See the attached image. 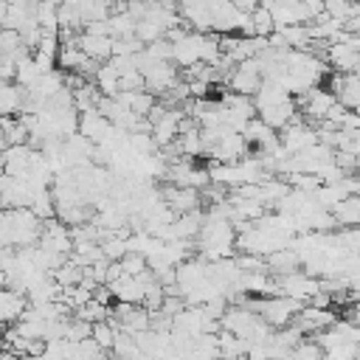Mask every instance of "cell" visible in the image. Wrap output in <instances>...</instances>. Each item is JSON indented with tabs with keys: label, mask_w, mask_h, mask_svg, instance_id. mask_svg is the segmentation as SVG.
<instances>
[{
	"label": "cell",
	"mask_w": 360,
	"mask_h": 360,
	"mask_svg": "<svg viewBox=\"0 0 360 360\" xmlns=\"http://www.w3.org/2000/svg\"><path fill=\"white\" fill-rule=\"evenodd\" d=\"M264 82V73H262V65L259 59H245L239 65H233L225 87L233 90V93H242V96H253Z\"/></svg>",
	"instance_id": "6da1fadb"
},
{
	"label": "cell",
	"mask_w": 360,
	"mask_h": 360,
	"mask_svg": "<svg viewBox=\"0 0 360 360\" xmlns=\"http://www.w3.org/2000/svg\"><path fill=\"white\" fill-rule=\"evenodd\" d=\"M329 90L335 93L338 104H343L346 110L360 112V73H335Z\"/></svg>",
	"instance_id": "7a4b0ae2"
},
{
	"label": "cell",
	"mask_w": 360,
	"mask_h": 360,
	"mask_svg": "<svg viewBox=\"0 0 360 360\" xmlns=\"http://www.w3.org/2000/svg\"><path fill=\"white\" fill-rule=\"evenodd\" d=\"M79 45L98 65L112 56V37H107V34H87V31H82L79 34Z\"/></svg>",
	"instance_id": "3957f363"
},
{
	"label": "cell",
	"mask_w": 360,
	"mask_h": 360,
	"mask_svg": "<svg viewBox=\"0 0 360 360\" xmlns=\"http://www.w3.org/2000/svg\"><path fill=\"white\" fill-rule=\"evenodd\" d=\"M25 295L11 290V287H0V321L3 323H17L25 312Z\"/></svg>",
	"instance_id": "277c9868"
},
{
	"label": "cell",
	"mask_w": 360,
	"mask_h": 360,
	"mask_svg": "<svg viewBox=\"0 0 360 360\" xmlns=\"http://www.w3.org/2000/svg\"><path fill=\"white\" fill-rule=\"evenodd\" d=\"M93 84L98 87L101 96H118V93H121V73H118V68L112 65V59H107V62H101V65L96 68Z\"/></svg>",
	"instance_id": "5b68a950"
},
{
	"label": "cell",
	"mask_w": 360,
	"mask_h": 360,
	"mask_svg": "<svg viewBox=\"0 0 360 360\" xmlns=\"http://www.w3.org/2000/svg\"><path fill=\"white\" fill-rule=\"evenodd\" d=\"M335 225H346V228H360V194H349L343 197L335 208H332Z\"/></svg>",
	"instance_id": "8992f818"
}]
</instances>
